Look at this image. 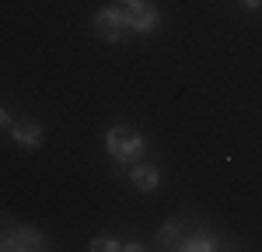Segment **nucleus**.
<instances>
[{"mask_svg": "<svg viewBox=\"0 0 262 252\" xmlns=\"http://www.w3.org/2000/svg\"><path fill=\"white\" fill-rule=\"evenodd\" d=\"M105 151L116 158V161H133V158H143V151H147V144H143V137L133 130V126H112L108 133H105Z\"/></svg>", "mask_w": 262, "mask_h": 252, "instance_id": "1", "label": "nucleus"}, {"mask_svg": "<svg viewBox=\"0 0 262 252\" xmlns=\"http://www.w3.org/2000/svg\"><path fill=\"white\" fill-rule=\"evenodd\" d=\"M122 11H126V28H129L133 35H147V32H154V28L161 25V14H158V7H154L150 0H133V4H126Z\"/></svg>", "mask_w": 262, "mask_h": 252, "instance_id": "2", "label": "nucleus"}, {"mask_svg": "<svg viewBox=\"0 0 262 252\" xmlns=\"http://www.w3.org/2000/svg\"><path fill=\"white\" fill-rule=\"evenodd\" d=\"M0 249L4 252H32V249H46V235L32 224L21 228H7L0 235Z\"/></svg>", "mask_w": 262, "mask_h": 252, "instance_id": "3", "label": "nucleus"}, {"mask_svg": "<svg viewBox=\"0 0 262 252\" xmlns=\"http://www.w3.org/2000/svg\"><path fill=\"white\" fill-rule=\"evenodd\" d=\"M95 35L105 42H122L129 35V28H126V11L122 7H101L98 14H95Z\"/></svg>", "mask_w": 262, "mask_h": 252, "instance_id": "4", "label": "nucleus"}, {"mask_svg": "<svg viewBox=\"0 0 262 252\" xmlns=\"http://www.w3.org/2000/svg\"><path fill=\"white\" fill-rule=\"evenodd\" d=\"M7 130H11V137H14V144L28 147V151L42 147V140H46V133H42V126L35 123V119H14Z\"/></svg>", "mask_w": 262, "mask_h": 252, "instance_id": "5", "label": "nucleus"}, {"mask_svg": "<svg viewBox=\"0 0 262 252\" xmlns=\"http://www.w3.org/2000/svg\"><path fill=\"white\" fill-rule=\"evenodd\" d=\"M129 186L140 189V193H150V189L161 186V172L154 165H147V161H133V168H129Z\"/></svg>", "mask_w": 262, "mask_h": 252, "instance_id": "6", "label": "nucleus"}, {"mask_svg": "<svg viewBox=\"0 0 262 252\" xmlns=\"http://www.w3.org/2000/svg\"><path fill=\"white\" fill-rule=\"evenodd\" d=\"M221 245V238L213 235V231H206V228H200V231H185V238L179 242V249L182 252H213Z\"/></svg>", "mask_w": 262, "mask_h": 252, "instance_id": "7", "label": "nucleus"}, {"mask_svg": "<svg viewBox=\"0 0 262 252\" xmlns=\"http://www.w3.org/2000/svg\"><path fill=\"white\" fill-rule=\"evenodd\" d=\"M185 221L182 217H175V221H168L161 231H158V238H161V245H168V249H179V242L185 238Z\"/></svg>", "mask_w": 262, "mask_h": 252, "instance_id": "8", "label": "nucleus"}, {"mask_svg": "<svg viewBox=\"0 0 262 252\" xmlns=\"http://www.w3.org/2000/svg\"><path fill=\"white\" fill-rule=\"evenodd\" d=\"M112 252V249H122V242L119 238H112V235H95V238H91V252Z\"/></svg>", "mask_w": 262, "mask_h": 252, "instance_id": "9", "label": "nucleus"}, {"mask_svg": "<svg viewBox=\"0 0 262 252\" xmlns=\"http://www.w3.org/2000/svg\"><path fill=\"white\" fill-rule=\"evenodd\" d=\"M11 123H14V119H11V112H7V109L0 105V126H11Z\"/></svg>", "mask_w": 262, "mask_h": 252, "instance_id": "10", "label": "nucleus"}, {"mask_svg": "<svg viewBox=\"0 0 262 252\" xmlns=\"http://www.w3.org/2000/svg\"><path fill=\"white\" fill-rule=\"evenodd\" d=\"M245 7H248V11H255V7H262V0H242Z\"/></svg>", "mask_w": 262, "mask_h": 252, "instance_id": "11", "label": "nucleus"}, {"mask_svg": "<svg viewBox=\"0 0 262 252\" xmlns=\"http://www.w3.org/2000/svg\"><path fill=\"white\" fill-rule=\"evenodd\" d=\"M119 4H122V7H126V4H133V0H119Z\"/></svg>", "mask_w": 262, "mask_h": 252, "instance_id": "12", "label": "nucleus"}]
</instances>
